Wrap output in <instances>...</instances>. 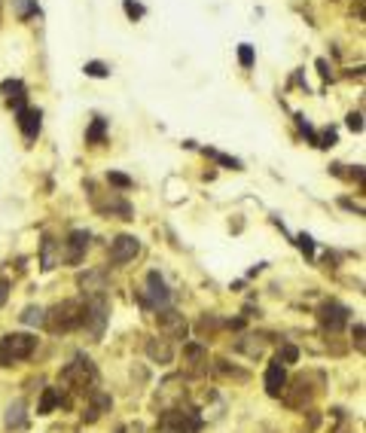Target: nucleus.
<instances>
[{"label":"nucleus","mask_w":366,"mask_h":433,"mask_svg":"<svg viewBox=\"0 0 366 433\" xmlns=\"http://www.w3.org/2000/svg\"><path fill=\"white\" fill-rule=\"evenodd\" d=\"M43 324L49 327L52 333H70V330H77L82 324V306L73 299H64L43 318Z\"/></svg>","instance_id":"obj_1"},{"label":"nucleus","mask_w":366,"mask_h":433,"mask_svg":"<svg viewBox=\"0 0 366 433\" xmlns=\"http://www.w3.org/2000/svg\"><path fill=\"white\" fill-rule=\"evenodd\" d=\"M37 348V339L27 333H9L0 339V366H13L18 360H27Z\"/></svg>","instance_id":"obj_2"},{"label":"nucleus","mask_w":366,"mask_h":433,"mask_svg":"<svg viewBox=\"0 0 366 433\" xmlns=\"http://www.w3.org/2000/svg\"><path fill=\"white\" fill-rule=\"evenodd\" d=\"M107 318H110V302L104 293H98V296H89L86 306H82V324L89 330V336L101 339L104 336V327H107Z\"/></svg>","instance_id":"obj_3"},{"label":"nucleus","mask_w":366,"mask_h":433,"mask_svg":"<svg viewBox=\"0 0 366 433\" xmlns=\"http://www.w3.org/2000/svg\"><path fill=\"white\" fill-rule=\"evenodd\" d=\"M201 418L192 409H171L159 418V433H198Z\"/></svg>","instance_id":"obj_4"},{"label":"nucleus","mask_w":366,"mask_h":433,"mask_svg":"<svg viewBox=\"0 0 366 433\" xmlns=\"http://www.w3.org/2000/svg\"><path fill=\"white\" fill-rule=\"evenodd\" d=\"M61 379H64V382H70L73 388H86V384H92V382L98 379V370H95V363H92L86 354H77L68 366H64Z\"/></svg>","instance_id":"obj_5"},{"label":"nucleus","mask_w":366,"mask_h":433,"mask_svg":"<svg viewBox=\"0 0 366 433\" xmlns=\"http://www.w3.org/2000/svg\"><path fill=\"white\" fill-rule=\"evenodd\" d=\"M141 302L146 308H165L171 302V290H168V284H165V278L159 272H150L146 275V290H144V296H141Z\"/></svg>","instance_id":"obj_6"},{"label":"nucleus","mask_w":366,"mask_h":433,"mask_svg":"<svg viewBox=\"0 0 366 433\" xmlns=\"http://www.w3.org/2000/svg\"><path fill=\"white\" fill-rule=\"evenodd\" d=\"M156 324H159V333L165 339H187V333H189L187 318H183L180 311H171V308L159 311V315H156Z\"/></svg>","instance_id":"obj_7"},{"label":"nucleus","mask_w":366,"mask_h":433,"mask_svg":"<svg viewBox=\"0 0 366 433\" xmlns=\"http://www.w3.org/2000/svg\"><path fill=\"white\" fill-rule=\"evenodd\" d=\"M348 315H351V311H348L345 306H339V302H324L317 311V320L324 330H329V333H339V330L348 324Z\"/></svg>","instance_id":"obj_8"},{"label":"nucleus","mask_w":366,"mask_h":433,"mask_svg":"<svg viewBox=\"0 0 366 433\" xmlns=\"http://www.w3.org/2000/svg\"><path fill=\"white\" fill-rule=\"evenodd\" d=\"M141 253V241L134 235H119L113 244H110V263L122 265V263H132L134 256Z\"/></svg>","instance_id":"obj_9"},{"label":"nucleus","mask_w":366,"mask_h":433,"mask_svg":"<svg viewBox=\"0 0 366 433\" xmlns=\"http://www.w3.org/2000/svg\"><path fill=\"white\" fill-rule=\"evenodd\" d=\"M89 232L86 229H73V232L68 235V241H64V260H68L70 265H80L82 253L89 251Z\"/></svg>","instance_id":"obj_10"},{"label":"nucleus","mask_w":366,"mask_h":433,"mask_svg":"<svg viewBox=\"0 0 366 433\" xmlns=\"http://www.w3.org/2000/svg\"><path fill=\"white\" fill-rule=\"evenodd\" d=\"M183 360H187V372L189 375H201L208 372V348L198 342H189L183 348Z\"/></svg>","instance_id":"obj_11"},{"label":"nucleus","mask_w":366,"mask_h":433,"mask_svg":"<svg viewBox=\"0 0 366 433\" xmlns=\"http://www.w3.org/2000/svg\"><path fill=\"white\" fill-rule=\"evenodd\" d=\"M15 113H18V128H22V134L27 137V141H37L43 113L40 110H34V107H22V110H15Z\"/></svg>","instance_id":"obj_12"},{"label":"nucleus","mask_w":366,"mask_h":433,"mask_svg":"<svg viewBox=\"0 0 366 433\" xmlns=\"http://www.w3.org/2000/svg\"><path fill=\"white\" fill-rule=\"evenodd\" d=\"M284 388H287V372H284L281 357H278V360H272L269 370H265V391H269L272 397H281Z\"/></svg>","instance_id":"obj_13"},{"label":"nucleus","mask_w":366,"mask_h":433,"mask_svg":"<svg viewBox=\"0 0 366 433\" xmlns=\"http://www.w3.org/2000/svg\"><path fill=\"white\" fill-rule=\"evenodd\" d=\"M0 95H6V104L22 110L25 107V82L22 80H6L0 82Z\"/></svg>","instance_id":"obj_14"},{"label":"nucleus","mask_w":366,"mask_h":433,"mask_svg":"<svg viewBox=\"0 0 366 433\" xmlns=\"http://www.w3.org/2000/svg\"><path fill=\"white\" fill-rule=\"evenodd\" d=\"M146 357H150L153 363H171L174 360V351H171V345H168V339H150L146 342Z\"/></svg>","instance_id":"obj_15"},{"label":"nucleus","mask_w":366,"mask_h":433,"mask_svg":"<svg viewBox=\"0 0 366 433\" xmlns=\"http://www.w3.org/2000/svg\"><path fill=\"white\" fill-rule=\"evenodd\" d=\"M80 287L92 293V296H98V293H104L107 290V275L104 272H86V275H80Z\"/></svg>","instance_id":"obj_16"},{"label":"nucleus","mask_w":366,"mask_h":433,"mask_svg":"<svg viewBox=\"0 0 366 433\" xmlns=\"http://www.w3.org/2000/svg\"><path fill=\"white\" fill-rule=\"evenodd\" d=\"M104 134H107V119L95 116L92 119V125H89V132H86V141L89 144H104Z\"/></svg>","instance_id":"obj_17"},{"label":"nucleus","mask_w":366,"mask_h":433,"mask_svg":"<svg viewBox=\"0 0 366 433\" xmlns=\"http://www.w3.org/2000/svg\"><path fill=\"white\" fill-rule=\"evenodd\" d=\"M22 425H25V403L15 400L6 409V427H22Z\"/></svg>","instance_id":"obj_18"},{"label":"nucleus","mask_w":366,"mask_h":433,"mask_svg":"<svg viewBox=\"0 0 366 433\" xmlns=\"http://www.w3.org/2000/svg\"><path fill=\"white\" fill-rule=\"evenodd\" d=\"M58 403H61V394L55 391V388H46L43 400H40V409H37V412H40V415H49V412H52L55 406H58Z\"/></svg>","instance_id":"obj_19"},{"label":"nucleus","mask_w":366,"mask_h":433,"mask_svg":"<svg viewBox=\"0 0 366 433\" xmlns=\"http://www.w3.org/2000/svg\"><path fill=\"white\" fill-rule=\"evenodd\" d=\"M43 318H46V311H43L40 306H27L25 315H22V324H27V327H40Z\"/></svg>","instance_id":"obj_20"},{"label":"nucleus","mask_w":366,"mask_h":433,"mask_svg":"<svg viewBox=\"0 0 366 433\" xmlns=\"http://www.w3.org/2000/svg\"><path fill=\"white\" fill-rule=\"evenodd\" d=\"M13 6H15V15H18V18H31V15H37V0H13Z\"/></svg>","instance_id":"obj_21"},{"label":"nucleus","mask_w":366,"mask_h":433,"mask_svg":"<svg viewBox=\"0 0 366 433\" xmlns=\"http://www.w3.org/2000/svg\"><path fill=\"white\" fill-rule=\"evenodd\" d=\"M43 269L46 272L55 269V241H52V238H46V241H43Z\"/></svg>","instance_id":"obj_22"},{"label":"nucleus","mask_w":366,"mask_h":433,"mask_svg":"<svg viewBox=\"0 0 366 433\" xmlns=\"http://www.w3.org/2000/svg\"><path fill=\"white\" fill-rule=\"evenodd\" d=\"M107 183H113V187H119V189H132V177H125V174H119V171H110Z\"/></svg>","instance_id":"obj_23"},{"label":"nucleus","mask_w":366,"mask_h":433,"mask_svg":"<svg viewBox=\"0 0 366 433\" xmlns=\"http://www.w3.org/2000/svg\"><path fill=\"white\" fill-rule=\"evenodd\" d=\"M238 61H241V68H251L253 64V46H247V43L238 46Z\"/></svg>","instance_id":"obj_24"},{"label":"nucleus","mask_w":366,"mask_h":433,"mask_svg":"<svg viewBox=\"0 0 366 433\" xmlns=\"http://www.w3.org/2000/svg\"><path fill=\"white\" fill-rule=\"evenodd\" d=\"M82 70H86L89 77H107V73H110L104 61H89V64H86V68H82Z\"/></svg>","instance_id":"obj_25"},{"label":"nucleus","mask_w":366,"mask_h":433,"mask_svg":"<svg viewBox=\"0 0 366 433\" xmlns=\"http://www.w3.org/2000/svg\"><path fill=\"white\" fill-rule=\"evenodd\" d=\"M208 156H210V159H217L220 165H226V168H241V162H238V159H229V156H220L214 150H208Z\"/></svg>","instance_id":"obj_26"},{"label":"nucleus","mask_w":366,"mask_h":433,"mask_svg":"<svg viewBox=\"0 0 366 433\" xmlns=\"http://www.w3.org/2000/svg\"><path fill=\"white\" fill-rule=\"evenodd\" d=\"M348 128H351V132H363V116L360 113H348Z\"/></svg>","instance_id":"obj_27"},{"label":"nucleus","mask_w":366,"mask_h":433,"mask_svg":"<svg viewBox=\"0 0 366 433\" xmlns=\"http://www.w3.org/2000/svg\"><path fill=\"white\" fill-rule=\"evenodd\" d=\"M125 13L132 15V18H141V15H144V6L134 4V0H125Z\"/></svg>","instance_id":"obj_28"},{"label":"nucleus","mask_w":366,"mask_h":433,"mask_svg":"<svg viewBox=\"0 0 366 433\" xmlns=\"http://www.w3.org/2000/svg\"><path fill=\"white\" fill-rule=\"evenodd\" d=\"M299 247H302V251H305L308 256L315 253V244H311V238H308V235H299Z\"/></svg>","instance_id":"obj_29"},{"label":"nucleus","mask_w":366,"mask_h":433,"mask_svg":"<svg viewBox=\"0 0 366 433\" xmlns=\"http://www.w3.org/2000/svg\"><path fill=\"white\" fill-rule=\"evenodd\" d=\"M354 342H357V351H363V324L354 327Z\"/></svg>","instance_id":"obj_30"},{"label":"nucleus","mask_w":366,"mask_h":433,"mask_svg":"<svg viewBox=\"0 0 366 433\" xmlns=\"http://www.w3.org/2000/svg\"><path fill=\"white\" fill-rule=\"evenodd\" d=\"M6 299H9V281H0V308L6 306Z\"/></svg>","instance_id":"obj_31"},{"label":"nucleus","mask_w":366,"mask_h":433,"mask_svg":"<svg viewBox=\"0 0 366 433\" xmlns=\"http://www.w3.org/2000/svg\"><path fill=\"white\" fill-rule=\"evenodd\" d=\"M296 357H299V351H296V348H293V345L284 348V360H287V363H293V360H296Z\"/></svg>","instance_id":"obj_32"}]
</instances>
